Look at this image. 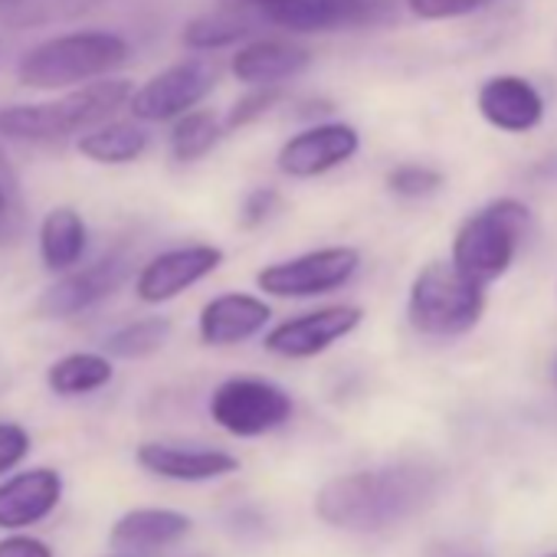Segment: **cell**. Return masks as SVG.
<instances>
[{
  "label": "cell",
  "mask_w": 557,
  "mask_h": 557,
  "mask_svg": "<svg viewBox=\"0 0 557 557\" xmlns=\"http://www.w3.org/2000/svg\"><path fill=\"white\" fill-rule=\"evenodd\" d=\"M528 207L518 200H495L472 213L453 239V265L479 286L492 283L511 265L528 233Z\"/></svg>",
  "instance_id": "5"
},
{
  "label": "cell",
  "mask_w": 557,
  "mask_h": 557,
  "mask_svg": "<svg viewBox=\"0 0 557 557\" xmlns=\"http://www.w3.org/2000/svg\"><path fill=\"white\" fill-rule=\"evenodd\" d=\"M426 557H475L472 550H466V547H459V544H449V541H436L430 550H426Z\"/></svg>",
  "instance_id": "33"
},
{
  "label": "cell",
  "mask_w": 557,
  "mask_h": 557,
  "mask_svg": "<svg viewBox=\"0 0 557 557\" xmlns=\"http://www.w3.org/2000/svg\"><path fill=\"white\" fill-rule=\"evenodd\" d=\"M259 24H265L256 11H239V8H216L210 14L194 17L184 27V47L197 50V53H210V50H223L233 44H243L246 37H252L259 30Z\"/></svg>",
  "instance_id": "20"
},
{
  "label": "cell",
  "mask_w": 557,
  "mask_h": 557,
  "mask_svg": "<svg viewBox=\"0 0 557 557\" xmlns=\"http://www.w3.org/2000/svg\"><path fill=\"white\" fill-rule=\"evenodd\" d=\"M76 148L96 164H132L148 151V132L135 122H109L89 128Z\"/></svg>",
  "instance_id": "22"
},
{
  "label": "cell",
  "mask_w": 557,
  "mask_h": 557,
  "mask_svg": "<svg viewBox=\"0 0 557 557\" xmlns=\"http://www.w3.org/2000/svg\"><path fill=\"white\" fill-rule=\"evenodd\" d=\"M485 309V293L453 262H430L410 286V325L433 338H456L475 329Z\"/></svg>",
  "instance_id": "4"
},
{
  "label": "cell",
  "mask_w": 557,
  "mask_h": 557,
  "mask_svg": "<svg viewBox=\"0 0 557 557\" xmlns=\"http://www.w3.org/2000/svg\"><path fill=\"white\" fill-rule=\"evenodd\" d=\"M30 453V433L21 423H0V475L24 462Z\"/></svg>",
  "instance_id": "31"
},
{
  "label": "cell",
  "mask_w": 557,
  "mask_h": 557,
  "mask_svg": "<svg viewBox=\"0 0 557 557\" xmlns=\"http://www.w3.org/2000/svg\"><path fill=\"white\" fill-rule=\"evenodd\" d=\"M361 265V252L351 246L312 249L296 259L272 262L256 275V286L275 299H315L351 283Z\"/></svg>",
  "instance_id": "6"
},
{
  "label": "cell",
  "mask_w": 557,
  "mask_h": 557,
  "mask_svg": "<svg viewBox=\"0 0 557 557\" xmlns=\"http://www.w3.org/2000/svg\"><path fill=\"white\" fill-rule=\"evenodd\" d=\"M361 319H364V312L358 306H325L319 312L296 315L283 325H275L265 335V351H272L278 358H293V361L315 358V355L329 351L335 342L348 338L361 325Z\"/></svg>",
  "instance_id": "12"
},
{
  "label": "cell",
  "mask_w": 557,
  "mask_h": 557,
  "mask_svg": "<svg viewBox=\"0 0 557 557\" xmlns=\"http://www.w3.org/2000/svg\"><path fill=\"white\" fill-rule=\"evenodd\" d=\"M361 148V138L351 125L345 122H329V125H312L299 135H293L283 148H278V171L286 177H319L329 174L332 168L351 161Z\"/></svg>",
  "instance_id": "13"
},
{
  "label": "cell",
  "mask_w": 557,
  "mask_h": 557,
  "mask_svg": "<svg viewBox=\"0 0 557 557\" xmlns=\"http://www.w3.org/2000/svg\"><path fill=\"white\" fill-rule=\"evenodd\" d=\"M24 226V197H21V177L11 164V158L0 148V239L17 236Z\"/></svg>",
  "instance_id": "26"
},
{
  "label": "cell",
  "mask_w": 557,
  "mask_h": 557,
  "mask_svg": "<svg viewBox=\"0 0 557 557\" xmlns=\"http://www.w3.org/2000/svg\"><path fill=\"white\" fill-rule=\"evenodd\" d=\"M479 112L502 132H531L544 119L537 89L518 76H495L479 89Z\"/></svg>",
  "instance_id": "18"
},
{
  "label": "cell",
  "mask_w": 557,
  "mask_h": 557,
  "mask_svg": "<svg viewBox=\"0 0 557 557\" xmlns=\"http://www.w3.org/2000/svg\"><path fill=\"white\" fill-rule=\"evenodd\" d=\"M278 203H283V197H278L275 187H252L243 197V203H239V226L243 230L262 226L265 220H272V213L278 210Z\"/></svg>",
  "instance_id": "29"
},
{
  "label": "cell",
  "mask_w": 557,
  "mask_h": 557,
  "mask_svg": "<svg viewBox=\"0 0 557 557\" xmlns=\"http://www.w3.org/2000/svg\"><path fill=\"white\" fill-rule=\"evenodd\" d=\"M210 417L233 436H262L293 417V397L262 377H230L210 397Z\"/></svg>",
  "instance_id": "7"
},
{
  "label": "cell",
  "mask_w": 557,
  "mask_h": 557,
  "mask_svg": "<svg viewBox=\"0 0 557 557\" xmlns=\"http://www.w3.org/2000/svg\"><path fill=\"white\" fill-rule=\"evenodd\" d=\"M272 319V309L256 299V296H243V293H226L216 296L203 306L200 312V342L213 345V348H226V345H239L252 335H259Z\"/></svg>",
  "instance_id": "16"
},
{
  "label": "cell",
  "mask_w": 557,
  "mask_h": 557,
  "mask_svg": "<svg viewBox=\"0 0 557 557\" xmlns=\"http://www.w3.org/2000/svg\"><path fill=\"white\" fill-rule=\"evenodd\" d=\"M0 557H53V550L37 541V537H8V541H0Z\"/></svg>",
  "instance_id": "32"
},
{
  "label": "cell",
  "mask_w": 557,
  "mask_h": 557,
  "mask_svg": "<svg viewBox=\"0 0 557 557\" xmlns=\"http://www.w3.org/2000/svg\"><path fill=\"white\" fill-rule=\"evenodd\" d=\"M394 0H278L259 11L272 27L289 34H335L351 27H374L387 21Z\"/></svg>",
  "instance_id": "10"
},
{
  "label": "cell",
  "mask_w": 557,
  "mask_h": 557,
  "mask_svg": "<svg viewBox=\"0 0 557 557\" xmlns=\"http://www.w3.org/2000/svg\"><path fill=\"white\" fill-rule=\"evenodd\" d=\"M223 265V249L210 243H190V246H174L164 249L161 256L148 259L135 278V293L148 306H161L187 293L190 286L203 283Z\"/></svg>",
  "instance_id": "11"
},
{
  "label": "cell",
  "mask_w": 557,
  "mask_h": 557,
  "mask_svg": "<svg viewBox=\"0 0 557 557\" xmlns=\"http://www.w3.org/2000/svg\"><path fill=\"white\" fill-rule=\"evenodd\" d=\"M138 462L151 475L174 479V482H210L239 472V459L223 449H197V446H171V443L138 446Z\"/></svg>",
  "instance_id": "15"
},
{
  "label": "cell",
  "mask_w": 557,
  "mask_h": 557,
  "mask_svg": "<svg viewBox=\"0 0 557 557\" xmlns=\"http://www.w3.org/2000/svg\"><path fill=\"white\" fill-rule=\"evenodd\" d=\"M404 4L420 21H453V17H466L479 11L485 0H404Z\"/></svg>",
  "instance_id": "30"
},
{
  "label": "cell",
  "mask_w": 557,
  "mask_h": 557,
  "mask_svg": "<svg viewBox=\"0 0 557 557\" xmlns=\"http://www.w3.org/2000/svg\"><path fill=\"white\" fill-rule=\"evenodd\" d=\"M63 498V479L57 469H30L0 485V528L21 531L44 521Z\"/></svg>",
  "instance_id": "14"
},
{
  "label": "cell",
  "mask_w": 557,
  "mask_h": 557,
  "mask_svg": "<svg viewBox=\"0 0 557 557\" xmlns=\"http://www.w3.org/2000/svg\"><path fill=\"white\" fill-rule=\"evenodd\" d=\"M436 492L440 472L433 466L394 462L325 482L315 495V515L332 528L374 534L423 511Z\"/></svg>",
  "instance_id": "1"
},
{
  "label": "cell",
  "mask_w": 557,
  "mask_h": 557,
  "mask_svg": "<svg viewBox=\"0 0 557 557\" xmlns=\"http://www.w3.org/2000/svg\"><path fill=\"white\" fill-rule=\"evenodd\" d=\"M86 220L79 210L73 207H57L44 216L40 223V259L50 272H66L73 265H79L83 252H86Z\"/></svg>",
  "instance_id": "19"
},
{
  "label": "cell",
  "mask_w": 557,
  "mask_h": 557,
  "mask_svg": "<svg viewBox=\"0 0 557 557\" xmlns=\"http://www.w3.org/2000/svg\"><path fill=\"white\" fill-rule=\"evenodd\" d=\"M278 102H283V86H252L243 99L233 102V109H230L223 128H226V132H239V128H246V125L265 119Z\"/></svg>",
  "instance_id": "27"
},
{
  "label": "cell",
  "mask_w": 557,
  "mask_h": 557,
  "mask_svg": "<svg viewBox=\"0 0 557 557\" xmlns=\"http://www.w3.org/2000/svg\"><path fill=\"white\" fill-rule=\"evenodd\" d=\"M223 128L213 119V112L203 109H190L184 115H177L174 128H171V154L184 164L200 161L203 154H210L220 141Z\"/></svg>",
  "instance_id": "25"
},
{
  "label": "cell",
  "mask_w": 557,
  "mask_h": 557,
  "mask_svg": "<svg viewBox=\"0 0 557 557\" xmlns=\"http://www.w3.org/2000/svg\"><path fill=\"white\" fill-rule=\"evenodd\" d=\"M190 518L174 508H132L112 524V541L125 547H161L190 531Z\"/></svg>",
  "instance_id": "21"
},
{
  "label": "cell",
  "mask_w": 557,
  "mask_h": 557,
  "mask_svg": "<svg viewBox=\"0 0 557 557\" xmlns=\"http://www.w3.org/2000/svg\"><path fill=\"white\" fill-rule=\"evenodd\" d=\"M132 96L128 79H96L76 92H66L40 106H8L0 109V138L11 141H63L70 135L89 132L122 109Z\"/></svg>",
  "instance_id": "2"
},
{
  "label": "cell",
  "mask_w": 557,
  "mask_h": 557,
  "mask_svg": "<svg viewBox=\"0 0 557 557\" xmlns=\"http://www.w3.org/2000/svg\"><path fill=\"white\" fill-rule=\"evenodd\" d=\"M109 381H112V361L109 355H96V351L66 355L47 371V384L60 397H83L102 391Z\"/></svg>",
  "instance_id": "23"
},
{
  "label": "cell",
  "mask_w": 557,
  "mask_h": 557,
  "mask_svg": "<svg viewBox=\"0 0 557 557\" xmlns=\"http://www.w3.org/2000/svg\"><path fill=\"white\" fill-rule=\"evenodd\" d=\"M132 47L125 37L109 30H83L37 44L24 53L17 76L30 89H63L76 83H92L125 66Z\"/></svg>",
  "instance_id": "3"
},
{
  "label": "cell",
  "mask_w": 557,
  "mask_h": 557,
  "mask_svg": "<svg viewBox=\"0 0 557 557\" xmlns=\"http://www.w3.org/2000/svg\"><path fill=\"white\" fill-rule=\"evenodd\" d=\"M550 557H557V554H550Z\"/></svg>",
  "instance_id": "36"
},
{
  "label": "cell",
  "mask_w": 557,
  "mask_h": 557,
  "mask_svg": "<svg viewBox=\"0 0 557 557\" xmlns=\"http://www.w3.org/2000/svg\"><path fill=\"white\" fill-rule=\"evenodd\" d=\"M174 325L164 315H151V319H138L122 325L119 332H112L106 338V355L109 358H122V361H138L148 358L154 351H161L171 338Z\"/></svg>",
  "instance_id": "24"
},
{
  "label": "cell",
  "mask_w": 557,
  "mask_h": 557,
  "mask_svg": "<svg viewBox=\"0 0 557 557\" xmlns=\"http://www.w3.org/2000/svg\"><path fill=\"white\" fill-rule=\"evenodd\" d=\"M309 63H312V53L306 47H299L293 40L262 37V40L239 47L230 70L246 86H283L286 79L306 73Z\"/></svg>",
  "instance_id": "17"
},
{
  "label": "cell",
  "mask_w": 557,
  "mask_h": 557,
  "mask_svg": "<svg viewBox=\"0 0 557 557\" xmlns=\"http://www.w3.org/2000/svg\"><path fill=\"white\" fill-rule=\"evenodd\" d=\"M216 63L207 57H190L164 73L151 76L138 92L128 96L132 115L141 122H171L190 109H197L216 86Z\"/></svg>",
  "instance_id": "9"
},
{
  "label": "cell",
  "mask_w": 557,
  "mask_h": 557,
  "mask_svg": "<svg viewBox=\"0 0 557 557\" xmlns=\"http://www.w3.org/2000/svg\"><path fill=\"white\" fill-rule=\"evenodd\" d=\"M220 8H239V11H265L269 4H278V0H216Z\"/></svg>",
  "instance_id": "34"
},
{
  "label": "cell",
  "mask_w": 557,
  "mask_h": 557,
  "mask_svg": "<svg viewBox=\"0 0 557 557\" xmlns=\"http://www.w3.org/2000/svg\"><path fill=\"white\" fill-rule=\"evenodd\" d=\"M440 184H443V174L433 171V168H426V164H400V168H394L387 174V187L397 197H410V200L436 194Z\"/></svg>",
  "instance_id": "28"
},
{
  "label": "cell",
  "mask_w": 557,
  "mask_h": 557,
  "mask_svg": "<svg viewBox=\"0 0 557 557\" xmlns=\"http://www.w3.org/2000/svg\"><path fill=\"white\" fill-rule=\"evenodd\" d=\"M135 272V259L125 249L106 252L102 259L83 265V269H66L63 278L44 293V299L37 302V312L44 319H73L83 315L89 309H96L99 302L112 299Z\"/></svg>",
  "instance_id": "8"
},
{
  "label": "cell",
  "mask_w": 557,
  "mask_h": 557,
  "mask_svg": "<svg viewBox=\"0 0 557 557\" xmlns=\"http://www.w3.org/2000/svg\"><path fill=\"white\" fill-rule=\"evenodd\" d=\"M554 377H557V364H554Z\"/></svg>",
  "instance_id": "35"
}]
</instances>
